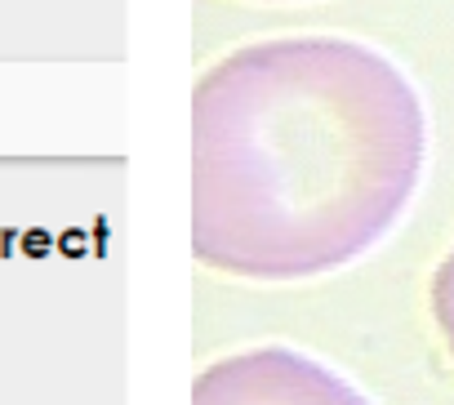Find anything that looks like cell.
Listing matches in <instances>:
<instances>
[{
    "label": "cell",
    "instance_id": "3957f363",
    "mask_svg": "<svg viewBox=\"0 0 454 405\" xmlns=\"http://www.w3.org/2000/svg\"><path fill=\"white\" fill-rule=\"evenodd\" d=\"M427 303H432V321H436V330H441V339H445V347L454 356V245L445 250V259L432 272Z\"/></svg>",
    "mask_w": 454,
    "mask_h": 405
},
{
    "label": "cell",
    "instance_id": "6da1fadb",
    "mask_svg": "<svg viewBox=\"0 0 454 405\" xmlns=\"http://www.w3.org/2000/svg\"><path fill=\"white\" fill-rule=\"evenodd\" d=\"M427 165L414 81L352 36H272L192 90V254L241 281H312L365 259Z\"/></svg>",
    "mask_w": 454,
    "mask_h": 405
},
{
    "label": "cell",
    "instance_id": "7a4b0ae2",
    "mask_svg": "<svg viewBox=\"0 0 454 405\" xmlns=\"http://www.w3.org/2000/svg\"><path fill=\"white\" fill-rule=\"evenodd\" d=\"M192 405H370V396L299 347L259 343L209 361L192 383Z\"/></svg>",
    "mask_w": 454,
    "mask_h": 405
}]
</instances>
